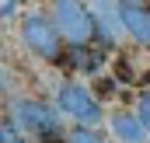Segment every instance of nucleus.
Segmentation results:
<instances>
[{
    "mask_svg": "<svg viewBox=\"0 0 150 143\" xmlns=\"http://www.w3.org/2000/svg\"><path fill=\"white\" fill-rule=\"evenodd\" d=\"M11 119L18 122V129L25 136H35L38 143H63V140H70V136H63L59 115L49 105L35 101V98H18L11 105Z\"/></svg>",
    "mask_w": 150,
    "mask_h": 143,
    "instance_id": "obj_1",
    "label": "nucleus"
},
{
    "mask_svg": "<svg viewBox=\"0 0 150 143\" xmlns=\"http://www.w3.org/2000/svg\"><path fill=\"white\" fill-rule=\"evenodd\" d=\"M52 18H56L59 32H63V38L70 45H87L91 38L98 35L94 11L84 0H52Z\"/></svg>",
    "mask_w": 150,
    "mask_h": 143,
    "instance_id": "obj_2",
    "label": "nucleus"
},
{
    "mask_svg": "<svg viewBox=\"0 0 150 143\" xmlns=\"http://www.w3.org/2000/svg\"><path fill=\"white\" fill-rule=\"evenodd\" d=\"M21 38H25V45L42 56L45 63H56V59H63V32H59V25H56V18H45V14H25V21H21Z\"/></svg>",
    "mask_w": 150,
    "mask_h": 143,
    "instance_id": "obj_3",
    "label": "nucleus"
},
{
    "mask_svg": "<svg viewBox=\"0 0 150 143\" xmlns=\"http://www.w3.org/2000/svg\"><path fill=\"white\" fill-rule=\"evenodd\" d=\"M56 101H59V112H67L80 126H98L101 122V101L84 84H63L59 94H56Z\"/></svg>",
    "mask_w": 150,
    "mask_h": 143,
    "instance_id": "obj_4",
    "label": "nucleus"
},
{
    "mask_svg": "<svg viewBox=\"0 0 150 143\" xmlns=\"http://www.w3.org/2000/svg\"><path fill=\"white\" fill-rule=\"evenodd\" d=\"M112 133L119 136L122 143H147V126L136 112H115L112 115Z\"/></svg>",
    "mask_w": 150,
    "mask_h": 143,
    "instance_id": "obj_5",
    "label": "nucleus"
},
{
    "mask_svg": "<svg viewBox=\"0 0 150 143\" xmlns=\"http://www.w3.org/2000/svg\"><path fill=\"white\" fill-rule=\"evenodd\" d=\"M122 21H126V32L136 38L140 45H150V7H133V4H122Z\"/></svg>",
    "mask_w": 150,
    "mask_h": 143,
    "instance_id": "obj_6",
    "label": "nucleus"
},
{
    "mask_svg": "<svg viewBox=\"0 0 150 143\" xmlns=\"http://www.w3.org/2000/svg\"><path fill=\"white\" fill-rule=\"evenodd\" d=\"M91 11H94L98 32L105 35V42H115V38H119V32L126 28V21H122V11H119V14H108V4H105V0H94V4H91Z\"/></svg>",
    "mask_w": 150,
    "mask_h": 143,
    "instance_id": "obj_7",
    "label": "nucleus"
},
{
    "mask_svg": "<svg viewBox=\"0 0 150 143\" xmlns=\"http://www.w3.org/2000/svg\"><path fill=\"white\" fill-rule=\"evenodd\" d=\"M0 136H4V143H25V133L18 129V122L7 115L4 119V126H0Z\"/></svg>",
    "mask_w": 150,
    "mask_h": 143,
    "instance_id": "obj_8",
    "label": "nucleus"
},
{
    "mask_svg": "<svg viewBox=\"0 0 150 143\" xmlns=\"http://www.w3.org/2000/svg\"><path fill=\"white\" fill-rule=\"evenodd\" d=\"M67 143H105V140H101V133H94L91 126H80V129L70 133V140H67Z\"/></svg>",
    "mask_w": 150,
    "mask_h": 143,
    "instance_id": "obj_9",
    "label": "nucleus"
},
{
    "mask_svg": "<svg viewBox=\"0 0 150 143\" xmlns=\"http://www.w3.org/2000/svg\"><path fill=\"white\" fill-rule=\"evenodd\" d=\"M136 115L143 119V126L150 129V91H143V94H140V101H136Z\"/></svg>",
    "mask_w": 150,
    "mask_h": 143,
    "instance_id": "obj_10",
    "label": "nucleus"
},
{
    "mask_svg": "<svg viewBox=\"0 0 150 143\" xmlns=\"http://www.w3.org/2000/svg\"><path fill=\"white\" fill-rule=\"evenodd\" d=\"M101 94H108V91H115V80H101V87H98Z\"/></svg>",
    "mask_w": 150,
    "mask_h": 143,
    "instance_id": "obj_11",
    "label": "nucleus"
},
{
    "mask_svg": "<svg viewBox=\"0 0 150 143\" xmlns=\"http://www.w3.org/2000/svg\"><path fill=\"white\" fill-rule=\"evenodd\" d=\"M119 4H133V7H150V0H119Z\"/></svg>",
    "mask_w": 150,
    "mask_h": 143,
    "instance_id": "obj_12",
    "label": "nucleus"
}]
</instances>
